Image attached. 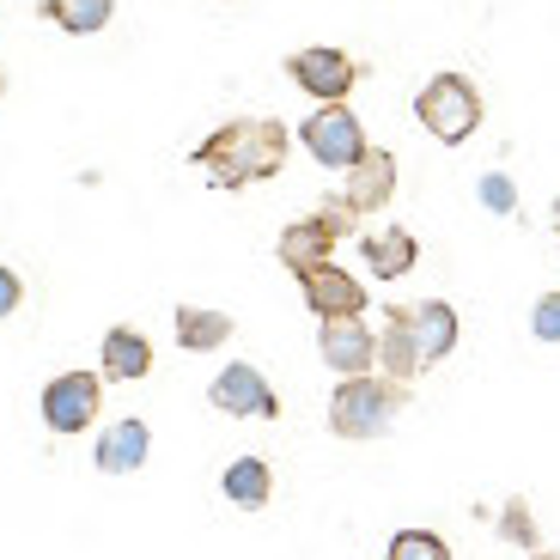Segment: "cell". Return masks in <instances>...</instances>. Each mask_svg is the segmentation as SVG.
Listing matches in <instances>:
<instances>
[{"label": "cell", "instance_id": "cell-3", "mask_svg": "<svg viewBox=\"0 0 560 560\" xmlns=\"http://www.w3.org/2000/svg\"><path fill=\"white\" fill-rule=\"evenodd\" d=\"M415 122L433 140H445V147H463L481 128V92L463 73H433L415 92Z\"/></svg>", "mask_w": 560, "mask_h": 560}, {"label": "cell", "instance_id": "cell-6", "mask_svg": "<svg viewBox=\"0 0 560 560\" xmlns=\"http://www.w3.org/2000/svg\"><path fill=\"white\" fill-rule=\"evenodd\" d=\"M98 402H104V378L98 372H61V378L43 384V427L49 433H85L98 420Z\"/></svg>", "mask_w": 560, "mask_h": 560}, {"label": "cell", "instance_id": "cell-5", "mask_svg": "<svg viewBox=\"0 0 560 560\" xmlns=\"http://www.w3.org/2000/svg\"><path fill=\"white\" fill-rule=\"evenodd\" d=\"M299 147H305L317 165H329V171H348L353 159L372 147L365 140V128H360V116L348 110V98L341 104H323V110H311L305 122H299Z\"/></svg>", "mask_w": 560, "mask_h": 560}, {"label": "cell", "instance_id": "cell-20", "mask_svg": "<svg viewBox=\"0 0 560 560\" xmlns=\"http://www.w3.org/2000/svg\"><path fill=\"white\" fill-rule=\"evenodd\" d=\"M500 536H505L512 548H524V555H530V548H542V536H536V512H530V500H518V493L505 500V512H500Z\"/></svg>", "mask_w": 560, "mask_h": 560}, {"label": "cell", "instance_id": "cell-9", "mask_svg": "<svg viewBox=\"0 0 560 560\" xmlns=\"http://www.w3.org/2000/svg\"><path fill=\"white\" fill-rule=\"evenodd\" d=\"M317 348H323V365L336 378H353V372H372L378 365V336L365 329V317H323Z\"/></svg>", "mask_w": 560, "mask_h": 560}, {"label": "cell", "instance_id": "cell-24", "mask_svg": "<svg viewBox=\"0 0 560 560\" xmlns=\"http://www.w3.org/2000/svg\"><path fill=\"white\" fill-rule=\"evenodd\" d=\"M19 299H25V280H19L13 268L0 262V323H7V317L19 311Z\"/></svg>", "mask_w": 560, "mask_h": 560}, {"label": "cell", "instance_id": "cell-23", "mask_svg": "<svg viewBox=\"0 0 560 560\" xmlns=\"http://www.w3.org/2000/svg\"><path fill=\"white\" fill-rule=\"evenodd\" d=\"M530 336H536V341H560V293H542V299H536Z\"/></svg>", "mask_w": 560, "mask_h": 560}, {"label": "cell", "instance_id": "cell-22", "mask_svg": "<svg viewBox=\"0 0 560 560\" xmlns=\"http://www.w3.org/2000/svg\"><path fill=\"white\" fill-rule=\"evenodd\" d=\"M476 196H481V208L500 213V220H512V213H518V183L505 177V171H488V177L476 183Z\"/></svg>", "mask_w": 560, "mask_h": 560}, {"label": "cell", "instance_id": "cell-7", "mask_svg": "<svg viewBox=\"0 0 560 560\" xmlns=\"http://www.w3.org/2000/svg\"><path fill=\"white\" fill-rule=\"evenodd\" d=\"M287 73H293V85L299 92H311L317 104H341L360 85V61L353 56H341V49H329V43H311V49H293L287 56Z\"/></svg>", "mask_w": 560, "mask_h": 560}, {"label": "cell", "instance_id": "cell-18", "mask_svg": "<svg viewBox=\"0 0 560 560\" xmlns=\"http://www.w3.org/2000/svg\"><path fill=\"white\" fill-rule=\"evenodd\" d=\"M220 493H225L232 505H244V512H262L268 493H275V469H268V457H238V463H225Z\"/></svg>", "mask_w": 560, "mask_h": 560}, {"label": "cell", "instance_id": "cell-1", "mask_svg": "<svg viewBox=\"0 0 560 560\" xmlns=\"http://www.w3.org/2000/svg\"><path fill=\"white\" fill-rule=\"evenodd\" d=\"M287 147H293L287 122H275V116H238V122L213 128L196 153H189V165L213 189H250V183H268L287 171Z\"/></svg>", "mask_w": 560, "mask_h": 560}, {"label": "cell", "instance_id": "cell-10", "mask_svg": "<svg viewBox=\"0 0 560 560\" xmlns=\"http://www.w3.org/2000/svg\"><path fill=\"white\" fill-rule=\"evenodd\" d=\"M396 196V153L384 147H365L348 165V183H341V208L348 213H384Z\"/></svg>", "mask_w": 560, "mask_h": 560}, {"label": "cell", "instance_id": "cell-25", "mask_svg": "<svg viewBox=\"0 0 560 560\" xmlns=\"http://www.w3.org/2000/svg\"><path fill=\"white\" fill-rule=\"evenodd\" d=\"M530 560H560V555H555V548H530Z\"/></svg>", "mask_w": 560, "mask_h": 560}, {"label": "cell", "instance_id": "cell-12", "mask_svg": "<svg viewBox=\"0 0 560 560\" xmlns=\"http://www.w3.org/2000/svg\"><path fill=\"white\" fill-rule=\"evenodd\" d=\"M147 451H153L147 420H140V415H122V420H110V427L98 433V451H92V463H98L104 476H135L140 463H147Z\"/></svg>", "mask_w": 560, "mask_h": 560}, {"label": "cell", "instance_id": "cell-14", "mask_svg": "<svg viewBox=\"0 0 560 560\" xmlns=\"http://www.w3.org/2000/svg\"><path fill=\"white\" fill-rule=\"evenodd\" d=\"M408 329H415V348L427 365H439L451 348H457V311L445 305V299H420V305H408Z\"/></svg>", "mask_w": 560, "mask_h": 560}, {"label": "cell", "instance_id": "cell-13", "mask_svg": "<svg viewBox=\"0 0 560 560\" xmlns=\"http://www.w3.org/2000/svg\"><path fill=\"white\" fill-rule=\"evenodd\" d=\"M384 336H378V372L384 378H396V384H415L420 372H427V360H420V348H415V329H408V305H390L384 311Z\"/></svg>", "mask_w": 560, "mask_h": 560}, {"label": "cell", "instance_id": "cell-21", "mask_svg": "<svg viewBox=\"0 0 560 560\" xmlns=\"http://www.w3.org/2000/svg\"><path fill=\"white\" fill-rule=\"evenodd\" d=\"M384 560H451V548H445V536H433V530H396L390 548H384Z\"/></svg>", "mask_w": 560, "mask_h": 560}, {"label": "cell", "instance_id": "cell-17", "mask_svg": "<svg viewBox=\"0 0 560 560\" xmlns=\"http://www.w3.org/2000/svg\"><path fill=\"white\" fill-rule=\"evenodd\" d=\"M171 329H177L183 353H213V348L232 341V317H225V311H208V305H177Z\"/></svg>", "mask_w": 560, "mask_h": 560}, {"label": "cell", "instance_id": "cell-11", "mask_svg": "<svg viewBox=\"0 0 560 560\" xmlns=\"http://www.w3.org/2000/svg\"><path fill=\"white\" fill-rule=\"evenodd\" d=\"M299 293H305L311 317H365V287L336 262H317L299 275Z\"/></svg>", "mask_w": 560, "mask_h": 560}, {"label": "cell", "instance_id": "cell-2", "mask_svg": "<svg viewBox=\"0 0 560 560\" xmlns=\"http://www.w3.org/2000/svg\"><path fill=\"white\" fill-rule=\"evenodd\" d=\"M408 402V384L378 378V372H353L329 396V433L336 439H384Z\"/></svg>", "mask_w": 560, "mask_h": 560}, {"label": "cell", "instance_id": "cell-19", "mask_svg": "<svg viewBox=\"0 0 560 560\" xmlns=\"http://www.w3.org/2000/svg\"><path fill=\"white\" fill-rule=\"evenodd\" d=\"M37 13L49 25H61L68 37H92L116 19V0H37Z\"/></svg>", "mask_w": 560, "mask_h": 560}, {"label": "cell", "instance_id": "cell-16", "mask_svg": "<svg viewBox=\"0 0 560 560\" xmlns=\"http://www.w3.org/2000/svg\"><path fill=\"white\" fill-rule=\"evenodd\" d=\"M98 365H104V378L110 384H135V378L153 372V341L140 336V329H128V323H116L110 336H104Z\"/></svg>", "mask_w": 560, "mask_h": 560}, {"label": "cell", "instance_id": "cell-26", "mask_svg": "<svg viewBox=\"0 0 560 560\" xmlns=\"http://www.w3.org/2000/svg\"><path fill=\"white\" fill-rule=\"evenodd\" d=\"M555 232H560V201H555Z\"/></svg>", "mask_w": 560, "mask_h": 560}, {"label": "cell", "instance_id": "cell-4", "mask_svg": "<svg viewBox=\"0 0 560 560\" xmlns=\"http://www.w3.org/2000/svg\"><path fill=\"white\" fill-rule=\"evenodd\" d=\"M348 232H353V213L341 208V196H336V201H323L317 213H305V220L287 225V232L275 238V256L293 268V275H305V268L329 262V250H336Z\"/></svg>", "mask_w": 560, "mask_h": 560}, {"label": "cell", "instance_id": "cell-8", "mask_svg": "<svg viewBox=\"0 0 560 560\" xmlns=\"http://www.w3.org/2000/svg\"><path fill=\"white\" fill-rule=\"evenodd\" d=\"M208 402L220 408V415H238V420H275L280 415V396H275V384L256 372V365H225L220 378H213V390H208Z\"/></svg>", "mask_w": 560, "mask_h": 560}, {"label": "cell", "instance_id": "cell-15", "mask_svg": "<svg viewBox=\"0 0 560 560\" xmlns=\"http://www.w3.org/2000/svg\"><path fill=\"white\" fill-rule=\"evenodd\" d=\"M360 256H365V268H372L378 280H402V275H415L420 244H415V232H408V225H384V232L360 238Z\"/></svg>", "mask_w": 560, "mask_h": 560}]
</instances>
